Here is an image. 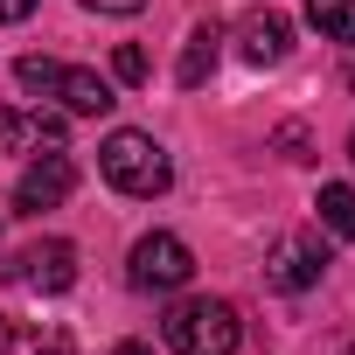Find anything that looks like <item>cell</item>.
<instances>
[{"label":"cell","mask_w":355,"mask_h":355,"mask_svg":"<svg viewBox=\"0 0 355 355\" xmlns=\"http://www.w3.org/2000/svg\"><path fill=\"white\" fill-rule=\"evenodd\" d=\"M98 174L119 189V196H167V182H174V160H167V146L153 139V132H132V125H119L105 146H98Z\"/></svg>","instance_id":"obj_1"},{"label":"cell","mask_w":355,"mask_h":355,"mask_svg":"<svg viewBox=\"0 0 355 355\" xmlns=\"http://www.w3.org/2000/svg\"><path fill=\"white\" fill-rule=\"evenodd\" d=\"M160 334H167L174 355H237L244 320H237L230 300H182V306L160 320Z\"/></svg>","instance_id":"obj_2"},{"label":"cell","mask_w":355,"mask_h":355,"mask_svg":"<svg viewBox=\"0 0 355 355\" xmlns=\"http://www.w3.org/2000/svg\"><path fill=\"white\" fill-rule=\"evenodd\" d=\"M125 279H132L139 293H182V286L196 279V258H189V244H182V237L153 230V237H139V244H132Z\"/></svg>","instance_id":"obj_3"},{"label":"cell","mask_w":355,"mask_h":355,"mask_svg":"<svg viewBox=\"0 0 355 355\" xmlns=\"http://www.w3.org/2000/svg\"><path fill=\"white\" fill-rule=\"evenodd\" d=\"M77 189V160L63 146H42L28 167H21V182H15V209L21 216H42V209H63Z\"/></svg>","instance_id":"obj_4"},{"label":"cell","mask_w":355,"mask_h":355,"mask_svg":"<svg viewBox=\"0 0 355 355\" xmlns=\"http://www.w3.org/2000/svg\"><path fill=\"white\" fill-rule=\"evenodd\" d=\"M320 272H327L320 230H286V237L272 244V258H265V279H272L279 293H306V286H320Z\"/></svg>","instance_id":"obj_5"},{"label":"cell","mask_w":355,"mask_h":355,"mask_svg":"<svg viewBox=\"0 0 355 355\" xmlns=\"http://www.w3.org/2000/svg\"><path fill=\"white\" fill-rule=\"evenodd\" d=\"M42 98H56L70 119H105L119 98H112V84L98 77V70H77V63H56V77H49V91Z\"/></svg>","instance_id":"obj_6"},{"label":"cell","mask_w":355,"mask_h":355,"mask_svg":"<svg viewBox=\"0 0 355 355\" xmlns=\"http://www.w3.org/2000/svg\"><path fill=\"white\" fill-rule=\"evenodd\" d=\"M237 49H244V63H286L293 56V21L279 15V8H251L244 21H237Z\"/></svg>","instance_id":"obj_7"},{"label":"cell","mask_w":355,"mask_h":355,"mask_svg":"<svg viewBox=\"0 0 355 355\" xmlns=\"http://www.w3.org/2000/svg\"><path fill=\"white\" fill-rule=\"evenodd\" d=\"M15 279H21V286H35V293H70V286H77V244H63V237L28 244V251H21V265H15Z\"/></svg>","instance_id":"obj_8"},{"label":"cell","mask_w":355,"mask_h":355,"mask_svg":"<svg viewBox=\"0 0 355 355\" xmlns=\"http://www.w3.org/2000/svg\"><path fill=\"white\" fill-rule=\"evenodd\" d=\"M216 56H223V28H216V21L189 28V42H182V63H174V84H182V91H196V84L216 70Z\"/></svg>","instance_id":"obj_9"},{"label":"cell","mask_w":355,"mask_h":355,"mask_svg":"<svg viewBox=\"0 0 355 355\" xmlns=\"http://www.w3.org/2000/svg\"><path fill=\"white\" fill-rule=\"evenodd\" d=\"M313 209H320V230H327V237H355V189H348V182H327Z\"/></svg>","instance_id":"obj_10"},{"label":"cell","mask_w":355,"mask_h":355,"mask_svg":"<svg viewBox=\"0 0 355 355\" xmlns=\"http://www.w3.org/2000/svg\"><path fill=\"white\" fill-rule=\"evenodd\" d=\"M306 28H320L327 42H355V0H306Z\"/></svg>","instance_id":"obj_11"},{"label":"cell","mask_w":355,"mask_h":355,"mask_svg":"<svg viewBox=\"0 0 355 355\" xmlns=\"http://www.w3.org/2000/svg\"><path fill=\"white\" fill-rule=\"evenodd\" d=\"M112 77H119V84H146V49H132V42H125V49L112 56Z\"/></svg>","instance_id":"obj_12"},{"label":"cell","mask_w":355,"mask_h":355,"mask_svg":"<svg viewBox=\"0 0 355 355\" xmlns=\"http://www.w3.org/2000/svg\"><path fill=\"white\" fill-rule=\"evenodd\" d=\"M279 146H286V160H313L306 153V125H279Z\"/></svg>","instance_id":"obj_13"},{"label":"cell","mask_w":355,"mask_h":355,"mask_svg":"<svg viewBox=\"0 0 355 355\" xmlns=\"http://www.w3.org/2000/svg\"><path fill=\"white\" fill-rule=\"evenodd\" d=\"M35 8H42V0H0V21H28Z\"/></svg>","instance_id":"obj_14"},{"label":"cell","mask_w":355,"mask_h":355,"mask_svg":"<svg viewBox=\"0 0 355 355\" xmlns=\"http://www.w3.org/2000/svg\"><path fill=\"white\" fill-rule=\"evenodd\" d=\"M84 8H98V15H139L146 0H84Z\"/></svg>","instance_id":"obj_15"},{"label":"cell","mask_w":355,"mask_h":355,"mask_svg":"<svg viewBox=\"0 0 355 355\" xmlns=\"http://www.w3.org/2000/svg\"><path fill=\"white\" fill-rule=\"evenodd\" d=\"M112 355H153V348H146V341H119Z\"/></svg>","instance_id":"obj_16"},{"label":"cell","mask_w":355,"mask_h":355,"mask_svg":"<svg viewBox=\"0 0 355 355\" xmlns=\"http://www.w3.org/2000/svg\"><path fill=\"white\" fill-rule=\"evenodd\" d=\"M15 348V327H8V313H0V355H8Z\"/></svg>","instance_id":"obj_17"},{"label":"cell","mask_w":355,"mask_h":355,"mask_svg":"<svg viewBox=\"0 0 355 355\" xmlns=\"http://www.w3.org/2000/svg\"><path fill=\"white\" fill-rule=\"evenodd\" d=\"M348 160H355V132H348Z\"/></svg>","instance_id":"obj_18"},{"label":"cell","mask_w":355,"mask_h":355,"mask_svg":"<svg viewBox=\"0 0 355 355\" xmlns=\"http://www.w3.org/2000/svg\"><path fill=\"white\" fill-rule=\"evenodd\" d=\"M341 355H355V348H341Z\"/></svg>","instance_id":"obj_19"}]
</instances>
